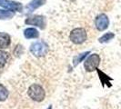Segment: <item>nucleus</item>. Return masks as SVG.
I'll return each instance as SVG.
<instances>
[{
  "mask_svg": "<svg viewBox=\"0 0 121 109\" xmlns=\"http://www.w3.org/2000/svg\"><path fill=\"white\" fill-rule=\"evenodd\" d=\"M28 96L36 102H41L45 98V90L41 85L34 84L28 88Z\"/></svg>",
  "mask_w": 121,
  "mask_h": 109,
  "instance_id": "1",
  "label": "nucleus"
},
{
  "mask_svg": "<svg viewBox=\"0 0 121 109\" xmlns=\"http://www.w3.org/2000/svg\"><path fill=\"white\" fill-rule=\"evenodd\" d=\"M48 51V46L46 43L40 42H34L30 46V52L36 57H41L44 56Z\"/></svg>",
  "mask_w": 121,
  "mask_h": 109,
  "instance_id": "2",
  "label": "nucleus"
},
{
  "mask_svg": "<svg viewBox=\"0 0 121 109\" xmlns=\"http://www.w3.org/2000/svg\"><path fill=\"white\" fill-rule=\"evenodd\" d=\"M99 64H100V56L97 54H93L86 59L84 67L87 72H92L94 70H97Z\"/></svg>",
  "mask_w": 121,
  "mask_h": 109,
  "instance_id": "3",
  "label": "nucleus"
},
{
  "mask_svg": "<svg viewBox=\"0 0 121 109\" xmlns=\"http://www.w3.org/2000/svg\"><path fill=\"white\" fill-rule=\"evenodd\" d=\"M70 40L74 44H82L86 40V32L84 28H75L70 34Z\"/></svg>",
  "mask_w": 121,
  "mask_h": 109,
  "instance_id": "4",
  "label": "nucleus"
},
{
  "mask_svg": "<svg viewBox=\"0 0 121 109\" xmlns=\"http://www.w3.org/2000/svg\"><path fill=\"white\" fill-rule=\"evenodd\" d=\"M0 6L6 8L7 10H11V11L21 12V10H22V5L20 3L11 1V0H0Z\"/></svg>",
  "mask_w": 121,
  "mask_h": 109,
  "instance_id": "5",
  "label": "nucleus"
},
{
  "mask_svg": "<svg viewBox=\"0 0 121 109\" xmlns=\"http://www.w3.org/2000/svg\"><path fill=\"white\" fill-rule=\"evenodd\" d=\"M95 25H96V27L97 28V30H99V31L106 30L109 25L108 17L105 14L99 15V16L96 18V20H95Z\"/></svg>",
  "mask_w": 121,
  "mask_h": 109,
  "instance_id": "6",
  "label": "nucleus"
},
{
  "mask_svg": "<svg viewBox=\"0 0 121 109\" xmlns=\"http://www.w3.org/2000/svg\"><path fill=\"white\" fill-rule=\"evenodd\" d=\"M26 24L32 25H36L40 28H45V25H46V20L44 17L41 16H36V17H29L26 20Z\"/></svg>",
  "mask_w": 121,
  "mask_h": 109,
  "instance_id": "7",
  "label": "nucleus"
},
{
  "mask_svg": "<svg viewBox=\"0 0 121 109\" xmlns=\"http://www.w3.org/2000/svg\"><path fill=\"white\" fill-rule=\"evenodd\" d=\"M10 45V36L5 33H0V48H6Z\"/></svg>",
  "mask_w": 121,
  "mask_h": 109,
  "instance_id": "8",
  "label": "nucleus"
},
{
  "mask_svg": "<svg viewBox=\"0 0 121 109\" xmlns=\"http://www.w3.org/2000/svg\"><path fill=\"white\" fill-rule=\"evenodd\" d=\"M46 0H32L30 3L27 5V9H29V11L32 12L35 9L38 8L39 6H43L45 4Z\"/></svg>",
  "mask_w": 121,
  "mask_h": 109,
  "instance_id": "9",
  "label": "nucleus"
},
{
  "mask_svg": "<svg viewBox=\"0 0 121 109\" xmlns=\"http://www.w3.org/2000/svg\"><path fill=\"white\" fill-rule=\"evenodd\" d=\"M24 35L26 38H36L39 36L38 31L36 30V28H26L24 31Z\"/></svg>",
  "mask_w": 121,
  "mask_h": 109,
  "instance_id": "10",
  "label": "nucleus"
},
{
  "mask_svg": "<svg viewBox=\"0 0 121 109\" xmlns=\"http://www.w3.org/2000/svg\"><path fill=\"white\" fill-rule=\"evenodd\" d=\"M14 17V12L10 10L0 9V19H10Z\"/></svg>",
  "mask_w": 121,
  "mask_h": 109,
  "instance_id": "11",
  "label": "nucleus"
},
{
  "mask_svg": "<svg viewBox=\"0 0 121 109\" xmlns=\"http://www.w3.org/2000/svg\"><path fill=\"white\" fill-rule=\"evenodd\" d=\"M8 96V91L3 85H0V102L5 101Z\"/></svg>",
  "mask_w": 121,
  "mask_h": 109,
  "instance_id": "12",
  "label": "nucleus"
},
{
  "mask_svg": "<svg viewBox=\"0 0 121 109\" xmlns=\"http://www.w3.org/2000/svg\"><path fill=\"white\" fill-rule=\"evenodd\" d=\"M7 58H8V54L4 51H0V68H2L6 65Z\"/></svg>",
  "mask_w": 121,
  "mask_h": 109,
  "instance_id": "13",
  "label": "nucleus"
},
{
  "mask_svg": "<svg viewBox=\"0 0 121 109\" xmlns=\"http://www.w3.org/2000/svg\"><path fill=\"white\" fill-rule=\"evenodd\" d=\"M114 36H115V35H114L113 33H107V34H105L103 36H101V37L99 38V42L100 43L108 42L112 38H114Z\"/></svg>",
  "mask_w": 121,
  "mask_h": 109,
  "instance_id": "14",
  "label": "nucleus"
},
{
  "mask_svg": "<svg viewBox=\"0 0 121 109\" xmlns=\"http://www.w3.org/2000/svg\"><path fill=\"white\" fill-rule=\"evenodd\" d=\"M89 52H86V53H83V54H79L78 56H76L75 58H74V66H77L78 63H80L81 61L83 60L84 58H85L86 56V54H88Z\"/></svg>",
  "mask_w": 121,
  "mask_h": 109,
  "instance_id": "15",
  "label": "nucleus"
},
{
  "mask_svg": "<svg viewBox=\"0 0 121 109\" xmlns=\"http://www.w3.org/2000/svg\"><path fill=\"white\" fill-rule=\"evenodd\" d=\"M48 109H52V107H51V106H49V107Z\"/></svg>",
  "mask_w": 121,
  "mask_h": 109,
  "instance_id": "16",
  "label": "nucleus"
}]
</instances>
